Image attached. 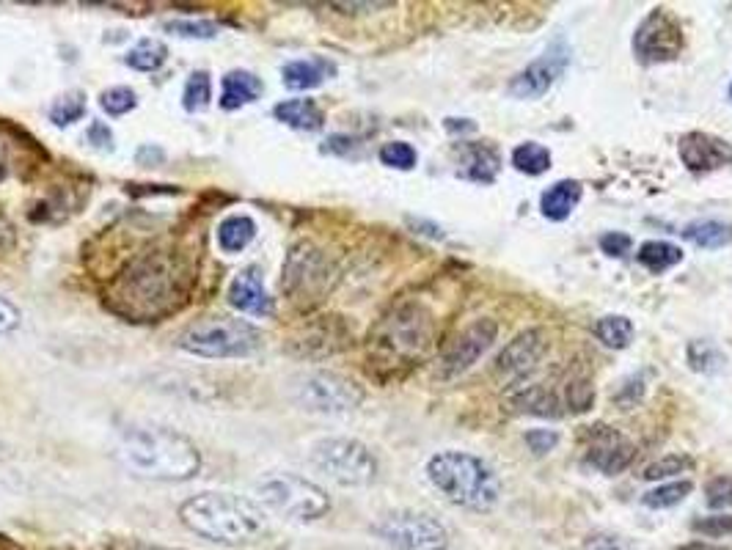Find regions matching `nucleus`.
Masks as SVG:
<instances>
[{"instance_id":"obj_1","label":"nucleus","mask_w":732,"mask_h":550,"mask_svg":"<svg viewBox=\"0 0 732 550\" xmlns=\"http://www.w3.org/2000/svg\"><path fill=\"white\" fill-rule=\"evenodd\" d=\"M188 273L171 251L141 253L127 264L108 292L113 311L130 319H160L177 311L179 300H185Z\"/></svg>"},{"instance_id":"obj_2","label":"nucleus","mask_w":732,"mask_h":550,"mask_svg":"<svg viewBox=\"0 0 732 550\" xmlns=\"http://www.w3.org/2000/svg\"><path fill=\"white\" fill-rule=\"evenodd\" d=\"M116 457L146 482H188L201 471L199 446L163 424H127L119 429Z\"/></svg>"},{"instance_id":"obj_3","label":"nucleus","mask_w":732,"mask_h":550,"mask_svg":"<svg viewBox=\"0 0 732 550\" xmlns=\"http://www.w3.org/2000/svg\"><path fill=\"white\" fill-rule=\"evenodd\" d=\"M179 520L190 534L237 548L251 545L267 531V509L254 498L229 493V490H204L179 504Z\"/></svg>"},{"instance_id":"obj_4","label":"nucleus","mask_w":732,"mask_h":550,"mask_svg":"<svg viewBox=\"0 0 732 550\" xmlns=\"http://www.w3.org/2000/svg\"><path fill=\"white\" fill-rule=\"evenodd\" d=\"M427 479L452 504L471 512H490L499 504L501 484L488 462L466 451H441L427 462Z\"/></svg>"},{"instance_id":"obj_5","label":"nucleus","mask_w":732,"mask_h":550,"mask_svg":"<svg viewBox=\"0 0 732 550\" xmlns=\"http://www.w3.org/2000/svg\"><path fill=\"white\" fill-rule=\"evenodd\" d=\"M262 330L234 317H210L190 325L179 336V350L204 361H229V358H251L262 350Z\"/></svg>"},{"instance_id":"obj_6","label":"nucleus","mask_w":732,"mask_h":550,"mask_svg":"<svg viewBox=\"0 0 732 550\" xmlns=\"http://www.w3.org/2000/svg\"><path fill=\"white\" fill-rule=\"evenodd\" d=\"M256 501L265 506L267 515L295 520V523H311L331 512V498L306 476L298 473L278 471L267 473L262 482L256 484Z\"/></svg>"},{"instance_id":"obj_7","label":"nucleus","mask_w":732,"mask_h":550,"mask_svg":"<svg viewBox=\"0 0 732 550\" xmlns=\"http://www.w3.org/2000/svg\"><path fill=\"white\" fill-rule=\"evenodd\" d=\"M311 465L342 487H366L378 479L375 454L355 438H320L309 451Z\"/></svg>"},{"instance_id":"obj_8","label":"nucleus","mask_w":732,"mask_h":550,"mask_svg":"<svg viewBox=\"0 0 732 550\" xmlns=\"http://www.w3.org/2000/svg\"><path fill=\"white\" fill-rule=\"evenodd\" d=\"M292 399L306 413L344 416V413H353L355 407L364 402V391L344 374L317 369V372L300 374L292 385Z\"/></svg>"},{"instance_id":"obj_9","label":"nucleus","mask_w":732,"mask_h":550,"mask_svg":"<svg viewBox=\"0 0 732 550\" xmlns=\"http://www.w3.org/2000/svg\"><path fill=\"white\" fill-rule=\"evenodd\" d=\"M331 281V262H328V256L320 248H314L311 242H298L289 251L287 262H284L281 286H284V292H287L292 303L309 306L314 300H320L331 289Z\"/></svg>"},{"instance_id":"obj_10","label":"nucleus","mask_w":732,"mask_h":550,"mask_svg":"<svg viewBox=\"0 0 732 550\" xmlns=\"http://www.w3.org/2000/svg\"><path fill=\"white\" fill-rule=\"evenodd\" d=\"M386 545L397 550H446L449 548V531H446L433 515L400 509L383 515L372 526Z\"/></svg>"},{"instance_id":"obj_11","label":"nucleus","mask_w":732,"mask_h":550,"mask_svg":"<svg viewBox=\"0 0 732 550\" xmlns=\"http://www.w3.org/2000/svg\"><path fill=\"white\" fill-rule=\"evenodd\" d=\"M683 50V28L664 9H653L633 33V53L642 64L675 61Z\"/></svg>"},{"instance_id":"obj_12","label":"nucleus","mask_w":732,"mask_h":550,"mask_svg":"<svg viewBox=\"0 0 732 550\" xmlns=\"http://www.w3.org/2000/svg\"><path fill=\"white\" fill-rule=\"evenodd\" d=\"M430 339V317L427 311L416 306L397 308L391 317H386L383 328H380L378 347L386 352L411 358L416 352H422Z\"/></svg>"},{"instance_id":"obj_13","label":"nucleus","mask_w":732,"mask_h":550,"mask_svg":"<svg viewBox=\"0 0 732 550\" xmlns=\"http://www.w3.org/2000/svg\"><path fill=\"white\" fill-rule=\"evenodd\" d=\"M496 333H499V325L493 319H477L468 328L460 330L455 339L444 347V355L438 363L441 377H457L460 372L471 369L488 352Z\"/></svg>"},{"instance_id":"obj_14","label":"nucleus","mask_w":732,"mask_h":550,"mask_svg":"<svg viewBox=\"0 0 732 550\" xmlns=\"http://www.w3.org/2000/svg\"><path fill=\"white\" fill-rule=\"evenodd\" d=\"M567 64H570V47L565 42H554L540 58H534L521 75L512 77L510 94L518 99L545 97L556 80L565 75Z\"/></svg>"},{"instance_id":"obj_15","label":"nucleus","mask_w":732,"mask_h":550,"mask_svg":"<svg viewBox=\"0 0 732 550\" xmlns=\"http://www.w3.org/2000/svg\"><path fill=\"white\" fill-rule=\"evenodd\" d=\"M636 457V446L611 427H592L589 432L587 462L606 476L622 473Z\"/></svg>"},{"instance_id":"obj_16","label":"nucleus","mask_w":732,"mask_h":550,"mask_svg":"<svg viewBox=\"0 0 732 550\" xmlns=\"http://www.w3.org/2000/svg\"><path fill=\"white\" fill-rule=\"evenodd\" d=\"M548 333L543 328H529L523 330L521 336L515 339L501 350V355L496 358V369L504 377L510 380H518V377H526L532 372L537 363L543 361V355L548 352Z\"/></svg>"},{"instance_id":"obj_17","label":"nucleus","mask_w":732,"mask_h":550,"mask_svg":"<svg viewBox=\"0 0 732 550\" xmlns=\"http://www.w3.org/2000/svg\"><path fill=\"white\" fill-rule=\"evenodd\" d=\"M262 270L251 264L240 273L234 275L232 284H229V303L237 308L240 314L248 317H270L273 314V297L267 292Z\"/></svg>"},{"instance_id":"obj_18","label":"nucleus","mask_w":732,"mask_h":550,"mask_svg":"<svg viewBox=\"0 0 732 550\" xmlns=\"http://www.w3.org/2000/svg\"><path fill=\"white\" fill-rule=\"evenodd\" d=\"M680 160L688 171H713L732 163V146L708 132H688L680 138Z\"/></svg>"},{"instance_id":"obj_19","label":"nucleus","mask_w":732,"mask_h":550,"mask_svg":"<svg viewBox=\"0 0 732 550\" xmlns=\"http://www.w3.org/2000/svg\"><path fill=\"white\" fill-rule=\"evenodd\" d=\"M336 75V64L322 58V55H311V58H295L281 66V83L289 91H311L320 88L325 80Z\"/></svg>"},{"instance_id":"obj_20","label":"nucleus","mask_w":732,"mask_h":550,"mask_svg":"<svg viewBox=\"0 0 732 550\" xmlns=\"http://www.w3.org/2000/svg\"><path fill=\"white\" fill-rule=\"evenodd\" d=\"M265 91V83L262 77H256L254 72L248 69H232L221 77V102L223 110H240L245 105H254L256 99L262 97Z\"/></svg>"},{"instance_id":"obj_21","label":"nucleus","mask_w":732,"mask_h":550,"mask_svg":"<svg viewBox=\"0 0 732 550\" xmlns=\"http://www.w3.org/2000/svg\"><path fill=\"white\" fill-rule=\"evenodd\" d=\"M273 116L298 132H317L325 124L322 108L314 99H284L273 108Z\"/></svg>"},{"instance_id":"obj_22","label":"nucleus","mask_w":732,"mask_h":550,"mask_svg":"<svg viewBox=\"0 0 732 550\" xmlns=\"http://www.w3.org/2000/svg\"><path fill=\"white\" fill-rule=\"evenodd\" d=\"M256 237V220L245 212H234V215H226V218L218 223L215 229V240H218V248L223 253H240L245 251Z\"/></svg>"},{"instance_id":"obj_23","label":"nucleus","mask_w":732,"mask_h":550,"mask_svg":"<svg viewBox=\"0 0 732 550\" xmlns=\"http://www.w3.org/2000/svg\"><path fill=\"white\" fill-rule=\"evenodd\" d=\"M581 185L573 182V179H562V182H556L551 185L548 190L543 193L540 198V212H543L548 220H556V223H562L573 215V209L576 204L581 201Z\"/></svg>"},{"instance_id":"obj_24","label":"nucleus","mask_w":732,"mask_h":550,"mask_svg":"<svg viewBox=\"0 0 732 550\" xmlns=\"http://www.w3.org/2000/svg\"><path fill=\"white\" fill-rule=\"evenodd\" d=\"M166 61H168L166 42H160L155 36L138 39V42L127 50V55H124V64L130 66V69H135V72H144V75L157 72Z\"/></svg>"},{"instance_id":"obj_25","label":"nucleus","mask_w":732,"mask_h":550,"mask_svg":"<svg viewBox=\"0 0 732 550\" xmlns=\"http://www.w3.org/2000/svg\"><path fill=\"white\" fill-rule=\"evenodd\" d=\"M512 405L518 407L521 413H532V416H559V396L545 388V385H529L518 394L512 396Z\"/></svg>"},{"instance_id":"obj_26","label":"nucleus","mask_w":732,"mask_h":550,"mask_svg":"<svg viewBox=\"0 0 732 550\" xmlns=\"http://www.w3.org/2000/svg\"><path fill=\"white\" fill-rule=\"evenodd\" d=\"M683 237L699 248L716 251V248H724L732 242V226L721 223V220H697V223H688L683 229Z\"/></svg>"},{"instance_id":"obj_27","label":"nucleus","mask_w":732,"mask_h":550,"mask_svg":"<svg viewBox=\"0 0 732 550\" xmlns=\"http://www.w3.org/2000/svg\"><path fill=\"white\" fill-rule=\"evenodd\" d=\"M680 262H683V251L672 242L650 240L639 248V264L647 267L650 273H666V270H672Z\"/></svg>"},{"instance_id":"obj_28","label":"nucleus","mask_w":732,"mask_h":550,"mask_svg":"<svg viewBox=\"0 0 732 550\" xmlns=\"http://www.w3.org/2000/svg\"><path fill=\"white\" fill-rule=\"evenodd\" d=\"M212 105V77L207 69H196L182 88V108L188 113H204Z\"/></svg>"},{"instance_id":"obj_29","label":"nucleus","mask_w":732,"mask_h":550,"mask_svg":"<svg viewBox=\"0 0 732 550\" xmlns=\"http://www.w3.org/2000/svg\"><path fill=\"white\" fill-rule=\"evenodd\" d=\"M595 336H598L609 350H625L633 341V322L620 314H609L595 322Z\"/></svg>"},{"instance_id":"obj_30","label":"nucleus","mask_w":732,"mask_h":550,"mask_svg":"<svg viewBox=\"0 0 732 550\" xmlns=\"http://www.w3.org/2000/svg\"><path fill=\"white\" fill-rule=\"evenodd\" d=\"M686 358H688V366L699 374H719L724 366H727V358H724V352L716 347V344H710V341H691L686 350Z\"/></svg>"},{"instance_id":"obj_31","label":"nucleus","mask_w":732,"mask_h":550,"mask_svg":"<svg viewBox=\"0 0 732 550\" xmlns=\"http://www.w3.org/2000/svg\"><path fill=\"white\" fill-rule=\"evenodd\" d=\"M50 121L56 127H72L75 121H80L86 116V94L83 91H67L50 105Z\"/></svg>"},{"instance_id":"obj_32","label":"nucleus","mask_w":732,"mask_h":550,"mask_svg":"<svg viewBox=\"0 0 732 550\" xmlns=\"http://www.w3.org/2000/svg\"><path fill=\"white\" fill-rule=\"evenodd\" d=\"M512 165L526 176H540L551 168V152L540 143H521L512 152Z\"/></svg>"},{"instance_id":"obj_33","label":"nucleus","mask_w":732,"mask_h":550,"mask_svg":"<svg viewBox=\"0 0 732 550\" xmlns=\"http://www.w3.org/2000/svg\"><path fill=\"white\" fill-rule=\"evenodd\" d=\"M466 152L468 168L463 171V176L474 179V182H493L496 171H499V157H496V152H490L485 146H468Z\"/></svg>"},{"instance_id":"obj_34","label":"nucleus","mask_w":732,"mask_h":550,"mask_svg":"<svg viewBox=\"0 0 732 550\" xmlns=\"http://www.w3.org/2000/svg\"><path fill=\"white\" fill-rule=\"evenodd\" d=\"M694 490L691 482H669L661 484V487H653L650 493L642 495V504L647 509H669V506H677L688 493Z\"/></svg>"},{"instance_id":"obj_35","label":"nucleus","mask_w":732,"mask_h":550,"mask_svg":"<svg viewBox=\"0 0 732 550\" xmlns=\"http://www.w3.org/2000/svg\"><path fill=\"white\" fill-rule=\"evenodd\" d=\"M100 108L113 116V119H119V116H127L130 110L138 108V94H135V88L130 86H113V88H105L100 94Z\"/></svg>"},{"instance_id":"obj_36","label":"nucleus","mask_w":732,"mask_h":550,"mask_svg":"<svg viewBox=\"0 0 732 550\" xmlns=\"http://www.w3.org/2000/svg\"><path fill=\"white\" fill-rule=\"evenodd\" d=\"M694 468V460L688 454H666V457H658L650 465L642 468V479L647 482H655V479H666V476H675V473H686Z\"/></svg>"},{"instance_id":"obj_37","label":"nucleus","mask_w":732,"mask_h":550,"mask_svg":"<svg viewBox=\"0 0 732 550\" xmlns=\"http://www.w3.org/2000/svg\"><path fill=\"white\" fill-rule=\"evenodd\" d=\"M163 28L179 39H199V42L221 36V25L212 20H168Z\"/></svg>"},{"instance_id":"obj_38","label":"nucleus","mask_w":732,"mask_h":550,"mask_svg":"<svg viewBox=\"0 0 732 550\" xmlns=\"http://www.w3.org/2000/svg\"><path fill=\"white\" fill-rule=\"evenodd\" d=\"M416 160H419V154H416V149H413L411 143L391 141L380 146V163L389 165V168L411 171V168H416Z\"/></svg>"},{"instance_id":"obj_39","label":"nucleus","mask_w":732,"mask_h":550,"mask_svg":"<svg viewBox=\"0 0 732 550\" xmlns=\"http://www.w3.org/2000/svg\"><path fill=\"white\" fill-rule=\"evenodd\" d=\"M691 531L705 539H724L732 537V517L730 515H713V517H697L691 523Z\"/></svg>"},{"instance_id":"obj_40","label":"nucleus","mask_w":732,"mask_h":550,"mask_svg":"<svg viewBox=\"0 0 732 550\" xmlns=\"http://www.w3.org/2000/svg\"><path fill=\"white\" fill-rule=\"evenodd\" d=\"M705 501L710 509H724L732 504V476H716L705 484Z\"/></svg>"},{"instance_id":"obj_41","label":"nucleus","mask_w":732,"mask_h":550,"mask_svg":"<svg viewBox=\"0 0 732 550\" xmlns=\"http://www.w3.org/2000/svg\"><path fill=\"white\" fill-rule=\"evenodd\" d=\"M23 325V311L14 306L9 297L0 295V336H9Z\"/></svg>"},{"instance_id":"obj_42","label":"nucleus","mask_w":732,"mask_h":550,"mask_svg":"<svg viewBox=\"0 0 732 550\" xmlns=\"http://www.w3.org/2000/svg\"><path fill=\"white\" fill-rule=\"evenodd\" d=\"M559 443V435L554 429H529L526 432V446L534 451V454H548Z\"/></svg>"},{"instance_id":"obj_43","label":"nucleus","mask_w":732,"mask_h":550,"mask_svg":"<svg viewBox=\"0 0 732 550\" xmlns=\"http://www.w3.org/2000/svg\"><path fill=\"white\" fill-rule=\"evenodd\" d=\"M567 402H570V410H589L592 407V385L587 380H576V383L567 385Z\"/></svg>"},{"instance_id":"obj_44","label":"nucleus","mask_w":732,"mask_h":550,"mask_svg":"<svg viewBox=\"0 0 732 550\" xmlns=\"http://www.w3.org/2000/svg\"><path fill=\"white\" fill-rule=\"evenodd\" d=\"M600 248H603V253H609L614 259H620V256H625V253L631 251V237L622 234V231H606V234L600 237Z\"/></svg>"},{"instance_id":"obj_45","label":"nucleus","mask_w":732,"mask_h":550,"mask_svg":"<svg viewBox=\"0 0 732 550\" xmlns=\"http://www.w3.org/2000/svg\"><path fill=\"white\" fill-rule=\"evenodd\" d=\"M86 141H89L94 149H100V152H111L113 149L111 127H108L105 121H91L89 130H86Z\"/></svg>"},{"instance_id":"obj_46","label":"nucleus","mask_w":732,"mask_h":550,"mask_svg":"<svg viewBox=\"0 0 732 550\" xmlns=\"http://www.w3.org/2000/svg\"><path fill=\"white\" fill-rule=\"evenodd\" d=\"M587 550H628V545H625V539H620V537L595 534V537H589Z\"/></svg>"},{"instance_id":"obj_47","label":"nucleus","mask_w":732,"mask_h":550,"mask_svg":"<svg viewBox=\"0 0 732 550\" xmlns=\"http://www.w3.org/2000/svg\"><path fill=\"white\" fill-rule=\"evenodd\" d=\"M14 245V226L12 220L6 218V212L0 209V253L9 251Z\"/></svg>"},{"instance_id":"obj_48","label":"nucleus","mask_w":732,"mask_h":550,"mask_svg":"<svg viewBox=\"0 0 732 550\" xmlns=\"http://www.w3.org/2000/svg\"><path fill=\"white\" fill-rule=\"evenodd\" d=\"M444 127L449 132H474V130H477V124H474V121H466V119H446Z\"/></svg>"},{"instance_id":"obj_49","label":"nucleus","mask_w":732,"mask_h":550,"mask_svg":"<svg viewBox=\"0 0 732 550\" xmlns=\"http://www.w3.org/2000/svg\"><path fill=\"white\" fill-rule=\"evenodd\" d=\"M675 550H721V548H710V545L694 542V545H683V548H675Z\"/></svg>"},{"instance_id":"obj_50","label":"nucleus","mask_w":732,"mask_h":550,"mask_svg":"<svg viewBox=\"0 0 732 550\" xmlns=\"http://www.w3.org/2000/svg\"><path fill=\"white\" fill-rule=\"evenodd\" d=\"M6 179V154H3V146H0V182Z\"/></svg>"},{"instance_id":"obj_51","label":"nucleus","mask_w":732,"mask_h":550,"mask_svg":"<svg viewBox=\"0 0 732 550\" xmlns=\"http://www.w3.org/2000/svg\"><path fill=\"white\" fill-rule=\"evenodd\" d=\"M730 99H732V83H730Z\"/></svg>"}]
</instances>
